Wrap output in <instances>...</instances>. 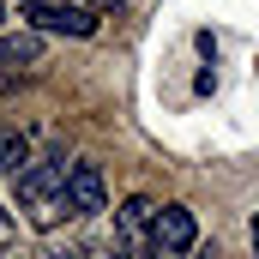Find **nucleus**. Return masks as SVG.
Here are the masks:
<instances>
[{
    "label": "nucleus",
    "mask_w": 259,
    "mask_h": 259,
    "mask_svg": "<svg viewBox=\"0 0 259 259\" xmlns=\"http://www.w3.org/2000/svg\"><path fill=\"white\" fill-rule=\"evenodd\" d=\"M49 259H84V253H72V247H66V253H49Z\"/></svg>",
    "instance_id": "9b49d317"
},
{
    "label": "nucleus",
    "mask_w": 259,
    "mask_h": 259,
    "mask_svg": "<svg viewBox=\"0 0 259 259\" xmlns=\"http://www.w3.org/2000/svg\"><path fill=\"white\" fill-rule=\"evenodd\" d=\"M66 205H72V217H103L109 211V181H103L97 163H84V157L66 163Z\"/></svg>",
    "instance_id": "7ed1b4c3"
},
{
    "label": "nucleus",
    "mask_w": 259,
    "mask_h": 259,
    "mask_svg": "<svg viewBox=\"0 0 259 259\" xmlns=\"http://www.w3.org/2000/svg\"><path fill=\"white\" fill-rule=\"evenodd\" d=\"M30 163V145H24V133L18 127H0V175H18Z\"/></svg>",
    "instance_id": "0eeeda50"
},
{
    "label": "nucleus",
    "mask_w": 259,
    "mask_h": 259,
    "mask_svg": "<svg viewBox=\"0 0 259 259\" xmlns=\"http://www.w3.org/2000/svg\"><path fill=\"white\" fill-rule=\"evenodd\" d=\"M0 259H30V253H18V247H6V253H0Z\"/></svg>",
    "instance_id": "9d476101"
},
{
    "label": "nucleus",
    "mask_w": 259,
    "mask_h": 259,
    "mask_svg": "<svg viewBox=\"0 0 259 259\" xmlns=\"http://www.w3.org/2000/svg\"><path fill=\"white\" fill-rule=\"evenodd\" d=\"M151 241H157V253H193V247H199V223H193V211H187V205H157Z\"/></svg>",
    "instance_id": "39448f33"
},
{
    "label": "nucleus",
    "mask_w": 259,
    "mask_h": 259,
    "mask_svg": "<svg viewBox=\"0 0 259 259\" xmlns=\"http://www.w3.org/2000/svg\"><path fill=\"white\" fill-rule=\"evenodd\" d=\"M0 24H6V6H0Z\"/></svg>",
    "instance_id": "f8f14e48"
},
{
    "label": "nucleus",
    "mask_w": 259,
    "mask_h": 259,
    "mask_svg": "<svg viewBox=\"0 0 259 259\" xmlns=\"http://www.w3.org/2000/svg\"><path fill=\"white\" fill-rule=\"evenodd\" d=\"M253 259H259V211H253Z\"/></svg>",
    "instance_id": "1a4fd4ad"
},
{
    "label": "nucleus",
    "mask_w": 259,
    "mask_h": 259,
    "mask_svg": "<svg viewBox=\"0 0 259 259\" xmlns=\"http://www.w3.org/2000/svg\"><path fill=\"white\" fill-rule=\"evenodd\" d=\"M151 223H157V199L133 193L121 211H115V235H121V253H157L151 241Z\"/></svg>",
    "instance_id": "20e7f679"
},
{
    "label": "nucleus",
    "mask_w": 259,
    "mask_h": 259,
    "mask_svg": "<svg viewBox=\"0 0 259 259\" xmlns=\"http://www.w3.org/2000/svg\"><path fill=\"white\" fill-rule=\"evenodd\" d=\"M78 6H91V12H97V6H121V0H78Z\"/></svg>",
    "instance_id": "6e6552de"
},
{
    "label": "nucleus",
    "mask_w": 259,
    "mask_h": 259,
    "mask_svg": "<svg viewBox=\"0 0 259 259\" xmlns=\"http://www.w3.org/2000/svg\"><path fill=\"white\" fill-rule=\"evenodd\" d=\"M18 18L36 36H91L97 30V12L78 0H18Z\"/></svg>",
    "instance_id": "f03ea898"
},
{
    "label": "nucleus",
    "mask_w": 259,
    "mask_h": 259,
    "mask_svg": "<svg viewBox=\"0 0 259 259\" xmlns=\"http://www.w3.org/2000/svg\"><path fill=\"white\" fill-rule=\"evenodd\" d=\"M42 55V36L36 30H24V36H0V66H30Z\"/></svg>",
    "instance_id": "423d86ee"
},
{
    "label": "nucleus",
    "mask_w": 259,
    "mask_h": 259,
    "mask_svg": "<svg viewBox=\"0 0 259 259\" xmlns=\"http://www.w3.org/2000/svg\"><path fill=\"white\" fill-rule=\"evenodd\" d=\"M66 163L72 157H30L18 169V205H24V217L36 229H55V223L72 217V205H66Z\"/></svg>",
    "instance_id": "f257e3e1"
}]
</instances>
